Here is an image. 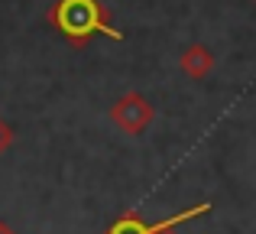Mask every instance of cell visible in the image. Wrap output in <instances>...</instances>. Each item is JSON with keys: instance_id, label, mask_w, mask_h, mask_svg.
<instances>
[{"instance_id": "3", "label": "cell", "mask_w": 256, "mask_h": 234, "mask_svg": "<svg viewBox=\"0 0 256 234\" xmlns=\"http://www.w3.org/2000/svg\"><path fill=\"white\" fill-rule=\"evenodd\" d=\"M178 65H182V72H185L188 78L201 82V78H208L214 72V52L208 49L204 43H192V46H185V49H182Z\"/></svg>"}, {"instance_id": "7", "label": "cell", "mask_w": 256, "mask_h": 234, "mask_svg": "<svg viewBox=\"0 0 256 234\" xmlns=\"http://www.w3.org/2000/svg\"><path fill=\"white\" fill-rule=\"evenodd\" d=\"M0 234H16V231H13L10 224H4V221H0Z\"/></svg>"}, {"instance_id": "6", "label": "cell", "mask_w": 256, "mask_h": 234, "mask_svg": "<svg viewBox=\"0 0 256 234\" xmlns=\"http://www.w3.org/2000/svg\"><path fill=\"white\" fill-rule=\"evenodd\" d=\"M10 146H13V127L6 124L4 117H0V156H4V153L10 150Z\"/></svg>"}, {"instance_id": "4", "label": "cell", "mask_w": 256, "mask_h": 234, "mask_svg": "<svg viewBox=\"0 0 256 234\" xmlns=\"http://www.w3.org/2000/svg\"><path fill=\"white\" fill-rule=\"evenodd\" d=\"M211 211V202H201V205H192V208H185V211H175V215L169 218H162V221H156V224H150V234H175L182 228V224H188V221H194L198 215H208Z\"/></svg>"}, {"instance_id": "2", "label": "cell", "mask_w": 256, "mask_h": 234, "mask_svg": "<svg viewBox=\"0 0 256 234\" xmlns=\"http://www.w3.org/2000/svg\"><path fill=\"white\" fill-rule=\"evenodd\" d=\"M156 120V108H152L150 98H143L140 91H126L124 98L110 104V124L117 130L130 133V137H140V133L150 130V124Z\"/></svg>"}, {"instance_id": "1", "label": "cell", "mask_w": 256, "mask_h": 234, "mask_svg": "<svg viewBox=\"0 0 256 234\" xmlns=\"http://www.w3.org/2000/svg\"><path fill=\"white\" fill-rule=\"evenodd\" d=\"M49 23L68 39L75 49H84L91 43V36H110V39H124V33L114 30L110 13L100 0H56L49 7Z\"/></svg>"}, {"instance_id": "5", "label": "cell", "mask_w": 256, "mask_h": 234, "mask_svg": "<svg viewBox=\"0 0 256 234\" xmlns=\"http://www.w3.org/2000/svg\"><path fill=\"white\" fill-rule=\"evenodd\" d=\"M104 234H150V224H146L136 211H126V215L117 218V221H114Z\"/></svg>"}]
</instances>
